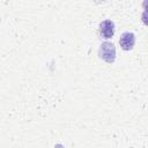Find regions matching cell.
I'll return each instance as SVG.
<instances>
[{
  "label": "cell",
  "mask_w": 148,
  "mask_h": 148,
  "mask_svg": "<svg viewBox=\"0 0 148 148\" xmlns=\"http://www.w3.org/2000/svg\"><path fill=\"white\" fill-rule=\"evenodd\" d=\"M98 56L108 64H113L116 60V46L111 42H104L101 44Z\"/></svg>",
  "instance_id": "obj_1"
},
{
  "label": "cell",
  "mask_w": 148,
  "mask_h": 148,
  "mask_svg": "<svg viewBox=\"0 0 148 148\" xmlns=\"http://www.w3.org/2000/svg\"><path fill=\"white\" fill-rule=\"evenodd\" d=\"M99 34L102 38L109 39L114 35V23L111 20H104L99 23Z\"/></svg>",
  "instance_id": "obj_2"
},
{
  "label": "cell",
  "mask_w": 148,
  "mask_h": 148,
  "mask_svg": "<svg viewBox=\"0 0 148 148\" xmlns=\"http://www.w3.org/2000/svg\"><path fill=\"white\" fill-rule=\"evenodd\" d=\"M119 44L121 46L123 50L125 51H130L133 49L134 44H135V36L133 32L126 31L124 34H121L120 38H119Z\"/></svg>",
  "instance_id": "obj_3"
}]
</instances>
